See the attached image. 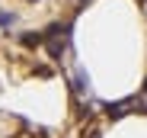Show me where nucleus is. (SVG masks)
<instances>
[{"instance_id": "1", "label": "nucleus", "mask_w": 147, "mask_h": 138, "mask_svg": "<svg viewBox=\"0 0 147 138\" xmlns=\"http://www.w3.org/2000/svg\"><path fill=\"white\" fill-rule=\"evenodd\" d=\"M19 45L22 48H38V45H45V32H22Z\"/></svg>"}, {"instance_id": "2", "label": "nucleus", "mask_w": 147, "mask_h": 138, "mask_svg": "<svg viewBox=\"0 0 147 138\" xmlns=\"http://www.w3.org/2000/svg\"><path fill=\"white\" fill-rule=\"evenodd\" d=\"M131 103H134V100H125V103H109V106H106V116H109V119H121V116H125V109H128Z\"/></svg>"}, {"instance_id": "3", "label": "nucleus", "mask_w": 147, "mask_h": 138, "mask_svg": "<svg viewBox=\"0 0 147 138\" xmlns=\"http://www.w3.org/2000/svg\"><path fill=\"white\" fill-rule=\"evenodd\" d=\"M74 90H77V93H86V90H90V77L80 71V67H77V80H74Z\"/></svg>"}, {"instance_id": "4", "label": "nucleus", "mask_w": 147, "mask_h": 138, "mask_svg": "<svg viewBox=\"0 0 147 138\" xmlns=\"http://www.w3.org/2000/svg\"><path fill=\"white\" fill-rule=\"evenodd\" d=\"M13 22H16V13H7V10H0V26H3V29H10Z\"/></svg>"}, {"instance_id": "5", "label": "nucleus", "mask_w": 147, "mask_h": 138, "mask_svg": "<svg viewBox=\"0 0 147 138\" xmlns=\"http://www.w3.org/2000/svg\"><path fill=\"white\" fill-rule=\"evenodd\" d=\"M144 93H147V80H144Z\"/></svg>"}, {"instance_id": "6", "label": "nucleus", "mask_w": 147, "mask_h": 138, "mask_svg": "<svg viewBox=\"0 0 147 138\" xmlns=\"http://www.w3.org/2000/svg\"><path fill=\"white\" fill-rule=\"evenodd\" d=\"M80 3H90V0H80Z\"/></svg>"}, {"instance_id": "7", "label": "nucleus", "mask_w": 147, "mask_h": 138, "mask_svg": "<svg viewBox=\"0 0 147 138\" xmlns=\"http://www.w3.org/2000/svg\"><path fill=\"white\" fill-rule=\"evenodd\" d=\"M26 3H35V0H26Z\"/></svg>"}]
</instances>
